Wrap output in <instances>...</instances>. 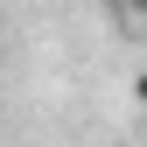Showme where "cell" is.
I'll list each match as a JSON object with an SVG mask.
<instances>
[{"label": "cell", "mask_w": 147, "mask_h": 147, "mask_svg": "<svg viewBox=\"0 0 147 147\" xmlns=\"http://www.w3.org/2000/svg\"><path fill=\"white\" fill-rule=\"evenodd\" d=\"M126 14H133V28H147V0H126Z\"/></svg>", "instance_id": "cell-1"}, {"label": "cell", "mask_w": 147, "mask_h": 147, "mask_svg": "<svg viewBox=\"0 0 147 147\" xmlns=\"http://www.w3.org/2000/svg\"><path fill=\"white\" fill-rule=\"evenodd\" d=\"M133 105H140V112H147V70H140V77H133Z\"/></svg>", "instance_id": "cell-2"}]
</instances>
